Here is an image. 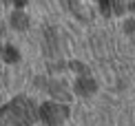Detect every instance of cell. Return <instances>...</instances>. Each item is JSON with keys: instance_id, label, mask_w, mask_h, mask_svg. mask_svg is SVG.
Instances as JSON below:
<instances>
[{"instance_id": "obj_1", "label": "cell", "mask_w": 135, "mask_h": 126, "mask_svg": "<svg viewBox=\"0 0 135 126\" xmlns=\"http://www.w3.org/2000/svg\"><path fill=\"white\" fill-rule=\"evenodd\" d=\"M0 117H2V122L7 126H29L33 119V111L27 100H16L13 104H9L2 111Z\"/></svg>"}, {"instance_id": "obj_2", "label": "cell", "mask_w": 135, "mask_h": 126, "mask_svg": "<svg viewBox=\"0 0 135 126\" xmlns=\"http://www.w3.org/2000/svg\"><path fill=\"white\" fill-rule=\"evenodd\" d=\"M42 117H44V122H49V124H58L60 119L66 117V108L58 106V104H47L42 108Z\"/></svg>"}]
</instances>
